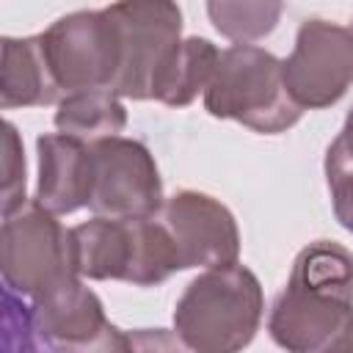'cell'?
<instances>
[{"mask_svg":"<svg viewBox=\"0 0 353 353\" xmlns=\"http://www.w3.org/2000/svg\"><path fill=\"white\" fill-rule=\"evenodd\" d=\"M39 154V182L33 201L52 215H69L91 201L94 160L91 143L47 132L36 141Z\"/></svg>","mask_w":353,"mask_h":353,"instance_id":"11","label":"cell"},{"mask_svg":"<svg viewBox=\"0 0 353 353\" xmlns=\"http://www.w3.org/2000/svg\"><path fill=\"white\" fill-rule=\"evenodd\" d=\"M94 185L88 210L99 218H154L165 199L152 152L132 138L116 135L91 143Z\"/></svg>","mask_w":353,"mask_h":353,"instance_id":"7","label":"cell"},{"mask_svg":"<svg viewBox=\"0 0 353 353\" xmlns=\"http://www.w3.org/2000/svg\"><path fill=\"white\" fill-rule=\"evenodd\" d=\"M30 317L47 350L85 345L110 323L97 292L88 290L80 279L30 301Z\"/></svg>","mask_w":353,"mask_h":353,"instance_id":"12","label":"cell"},{"mask_svg":"<svg viewBox=\"0 0 353 353\" xmlns=\"http://www.w3.org/2000/svg\"><path fill=\"white\" fill-rule=\"evenodd\" d=\"M39 36L63 97L113 88L121 66V39L108 6L99 11H72Z\"/></svg>","mask_w":353,"mask_h":353,"instance_id":"6","label":"cell"},{"mask_svg":"<svg viewBox=\"0 0 353 353\" xmlns=\"http://www.w3.org/2000/svg\"><path fill=\"white\" fill-rule=\"evenodd\" d=\"M132 353H190L176 331L165 328H135L130 331Z\"/></svg>","mask_w":353,"mask_h":353,"instance_id":"20","label":"cell"},{"mask_svg":"<svg viewBox=\"0 0 353 353\" xmlns=\"http://www.w3.org/2000/svg\"><path fill=\"white\" fill-rule=\"evenodd\" d=\"M108 8L121 39V66L110 91L127 99H152L154 72L182 41V11L168 0H124Z\"/></svg>","mask_w":353,"mask_h":353,"instance_id":"9","label":"cell"},{"mask_svg":"<svg viewBox=\"0 0 353 353\" xmlns=\"http://www.w3.org/2000/svg\"><path fill=\"white\" fill-rule=\"evenodd\" d=\"M157 221L171 234L179 270L237 265L240 229L234 215L218 199L199 190H179L165 199Z\"/></svg>","mask_w":353,"mask_h":353,"instance_id":"10","label":"cell"},{"mask_svg":"<svg viewBox=\"0 0 353 353\" xmlns=\"http://www.w3.org/2000/svg\"><path fill=\"white\" fill-rule=\"evenodd\" d=\"M334 353H353V325L347 328V334L342 336V342L334 347Z\"/></svg>","mask_w":353,"mask_h":353,"instance_id":"23","label":"cell"},{"mask_svg":"<svg viewBox=\"0 0 353 353\" xmlns=\"http://www.w3.org/2000/svg\"><path fill=\"white\" fill-rule=\"evenodd\" d=\"M3 353H50L33 325L30 303H22L8 287L3 290Z\"/></svg>","mask_w":353,"mask_h":353,"instance_id":"17","label":"cell"},{"mask_svg":"<svg viewBox=\"0 0 353 353\" xmlns=\"http://www.w3.org/2000/svg\"><path fill=\"white\" fill-rule=\"evenodd\" d=\"M3 61H0V108H36L61 102L63 94L52 77V69L44 55L41 36L11 39L3 36Z\"/></svg>","mask_w":353,"mask_h":353,"instance_id":"13","label":"cell"},{"mask_svg":"<svg viewBox=\"0 0 353 353\" xmlns=\"http://www.w3.org/2000/svg\"><path fill=\"white\" fill-rule=\"evenodd\" d=\"M0 270L6 287L30 301L80 279L72 229L36 201H28L3 218Z\"/></svg>","mask_w":353,"mask_h":353,"instance_id":"5","label":"cell"},{"mask_svg":"<svg viewBox=\"0 0 353 353\" xmlns=\"http://www.w3.org/2000/svg\"><path fill=\"white\" fill-rule=\"evenodd\" d=\"M281 11H284L281 3H262V0H237V3L215 0V3H207V14H210L212 28L237 44H248V41L268 36L276 28Z\"/></svg>","mask_w":353,"mask_h":353,"instance_id":"16","label":"cell"},{"mask_svg":"<svg viewBox=\"0 0 353 353\" xmlns=\"http://www.w3.org/2000/svg\"><path fill=\"white\" fill-rule=\"evenodd\" d=\"M262 284L245 265L199 273L174 306V331L190 353H240L259 331Z\"/></svg>","mask_w":353,"mask_h":353,"instance_id":"2","label":"cell"},{"mask_svg":"<svg viewBox=\"0 0 353 353\" xmlns=\"http://www.w3.org/2000/svg\"><path fill=\"white\" fill-rule=\"evenodd\" d=\"M325 179L336 221L353 234V165L325 160Z\"/></svg>","mask_w":353,"mask_h":353,"instance_id":"19","label":"cell"},{"mask_svg":"<svg viewBox=\"0 0 353 353\" xmlns=\"http://www.w3.org/2000/svg\"><path fill=\"white\" fill-rule=\"evenodd\" d=\"M353 325V254L334 240L298 251L287 287L273 301L268 331L287 353H334Z\"/></svg>","mask_w":353,"mask_h":353,"instance_id":"1","label":"cell"},{"mask_svg":"<svg viewBox=\"0 0 353 353\" xmlns=\"http://www.w3.org/2000/svg\"><path fill=\"white\" fill-rule=\"evenodd\" d=\"M325 160H334V163H347L353 165V108L339 130V135L331 141L328 152H325Z\"/></svg>","mask_w":353,"mask_h":353,"instance_id":"22","label":"cell"},{"mask_svg":"<svg viewBox=\"0 0 353 353\" xmlns=\"http://www.w3.org/2000/svg\"><path fill=\"white\" fill-rule=\"evenodd\" d=\"M221 52L212 41L201 36L182 39L160 63L152 80V99L168 105V108H185L190 105L201 91H207L215 69H218Z\"/></svg>","mask_w":353,"mask_h":353,"instance_id":"14","label":"cell"},{"mask_svg":"<svg viewBox=\"0 0 353 353\" xmlns=\"http://www.w3.org/2000/svg\"><path fill=\"white\" fill-rule=\"evenodd\" d=\"M350 33H353V22H350Z\"/></svg>","mask_w":353,"mask_h":353,"instance_id":"24","label":"cell"},{"mask_svg":"<svg viewBox=\"0 0 353 353\" xmlns=\"http://www.w3.org/2000/svg\"><path fill=\"white\" fill-rule=\"evenodd\" d=\"M55 127L61 135L97 143L105 138H116L127 127V110L121 105V97H116L113 91H77L58 102Z\"/></svg>","mask_w":353,"mask_h":353,"instance_id":"15","label":"cell"},{"mask_svg":"<svg viewBox=\"0 0 353 353\" xmlns=\"http://www.w3.org/2000/svg\"><path fill=\"white\" fill-rule=\"evenodd\" d=\"M50 353H132V342H130V331H121L119 325L108 323V328L91 342L63 347V350H50Z\"/></svg>","mask_w":353,"mask_h":353,"instance_id":"21","label":"cell"},{"mask_svg":"<svg viewBox=\"0 0 353 353\" xmlns=\"http://www.w3.org/2000/svg\"><path fill=\"white\" fill-rule=\"evenodd\" d=\"M80 279H116L135 287H154L179 270L176 248L154 218H99L72 229Z\"/></svg>","mask_w":353,"mask_h":353,"instance_id":"3","label":"cell"},{"mask_svg":"<svg viewBox=\"0 0 353 353\" xmlns=\"http://www.w3.org/2000/svg\"><path fill=\"white\" fill-rule=\"evenodd\" d=\"M204 108L215 119H234L262 135L290 130L303 113L287 94L281 61L256 44H232L221 52Z\"/></svg>","mask_w":353,"mask_h":353,"instance_id":"4","label":"cell"},{"mask_svg":"<svg viewBox=\"0 0 353 353\" xmlns=\"http://www.w3.org/2000/svg\"><path fill=\"white\" fill-rule=\"evenodd\" d=\"M287 94L301 110H317L339 102L353 85V33L350 28L306 19L298 28L295 47L281 61Z\"/></svg>","mask_w":353,"mask_h":353,"instance_id":"8","label":"cell"},{"mask_svg":"<svg viewBox=\"0 0 353 353\" xmlns=\"http://www.w3.org/2000/svg\"><path fill=\"white\" fill-rule=\"evenodd\" d=\"M25 152L11 121H3V218L25 207Z\"/></svg>","mask_w":353,"mask_h":353,"instance_id":"18","label":"cell"}]
</instances>
